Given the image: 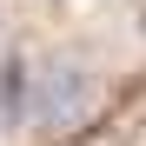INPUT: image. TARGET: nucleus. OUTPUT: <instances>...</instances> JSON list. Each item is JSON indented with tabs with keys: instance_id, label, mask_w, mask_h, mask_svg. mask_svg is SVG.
Wrapping results in <instances>:
<instances>
[{
	"instance_id": "f257e3e1",
	"label": "nucleus",
	"mask_w": 146,
	"mask_h": 146,
	"mask_svg": "<svg viewBox=\"0 0 146 146\" xmlns=\"http://www.w3.org/2000/svg\"><path fill=\"white\" fill-rule=\"evenodd\" d=\"M100 93H106L100 53L80 46V40H53V46H40L33 66H27V126L46 133V139L80 133L93 119V106H100Z\"/></svg>"
}]
</instances>
